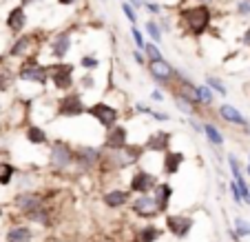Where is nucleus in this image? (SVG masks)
I'll use <instances>...</instances> for the list:
<instances>
[{"label": "nucleus", "mask_w": 250, "mask_h": 242, "mask_svg": "<svg viewBox=\"0 0 250 242\" xmlns=\"http://www.w3.org/2000/svg\"><path fill=\"white\" fill-rule=\"evenodd\" d=\"M177 16H180L182 24L193 33L195 38L204 36V33L208 31V27H210V23H212L210 7L202 5V2H197V5H193V7H182V9L177 11Z\"/></svg>", "instance_id": "nucleus-1"}, {"label": "nucleus", "mask_w": 250, "mask_h": 242, "mask_svg": "<svg viewBox=\"0 0 250 242\" xmlns=\"http://www.w3.org/2000/svg\"><path fill=\"white\" fill-rule=\"evenodd\" d=\"M49 69V82L56 87L58 91H71L73 82H76V65L66 60H56L47 65Z\"/></svg>", "instance_id": "nucleus-2"}, {"label": "nucleus", "mask_w": 250, "mask_h": 242, "mask_svg": "<svg viewBox=\"0 0 250 242\" xmlns=\"http://www.w3.org/2000/svg\"><path fill=\"white\" fill-rule=\"evenodd\" d=\"M16 80L20 82H33V85L44 87L49 82V69L47 65L38 62V58H27L16 72Z\"/></svg>", "instance_id": "nucleus-3"}, {"label": "nucleus", "mask_w": 250, "mask_h": 242, "mask_svg": "<svg viewBox=\"0 0 250 242\" xmlns=\"http://www.w3.org/2000/svg\"><path fill=\"white\" fill-rule=\"evenodd\" d=\"M84 111H86V105H84V100H82V94L64 91V94L56 100L58 118H80V116H84Z\"/></svg>", "instance_id": "nucleus-4"}, {"label": "nucleus", "mask_w": 250, "mask_h": 242, "mask_svg": "<svg viewBox=\"0 0 250 242\" xmlns=\"http://www.w3.org/2000/svg\"><path fill=\"white\" fill-rule=\"evenodd\" d=\"M84 114L91 116V118H95L104 129L118 124V120H120V111L115 109L113 105H109V102H93V105L86 107Z\"/></svg>", "instance_id": "nucleus-5"}, {"label": "nucleus", "mask_w": 250, "mask_h": 242, "mask_svg": "<svg viewBox=\"0 0 250 242\" xmlns=\"http://www.w3.org/2000/svg\"><path fill=\"white\" fill-rule=\"evenodd\" d=\"M146 69L151 73V78L155 82H160L162 87H168L175 78V69L166 62V58H160V60H146Z\"/></svg>", "instance_id": "nucleus-6"}, {"label": "nucleus", "mask_w": 250, "mask_h": 242, "mask_svg": "<svg viewBox=\"0 0 250 242\" xmlns=\"http://www.w3.org/2000/svg\"><path fill=\"white\" fill-rule=\"evenodd\" d=\"M71 162H73V149H71L66 143H53L49 165H51L53 169H66Z\"/></svg>", "instance_id": "nucleus-7"}, {"label": "nucleus", "mask_w": 250, "mask_h": 242, "mask_svg": "<svg viewBox=\"0 0 250 242\" xmlns=\"http://www.w3.org/2000/svg\"><path fill=\"white\" fill-rule=\"evenodd\" d=\"M128 138V129L122 124H113V127L106 129V138H104V149L106 151H120V149L126 145Z\"/></svg>", "instance_id": "nucleus-8"}, {"label": "nucleus", "mask_w": 250, "mask_h": 242, "mask_svg": "<svg viewBox=\"0 0 250 242\" xmlns=\"http://www.w3.org/2000/svg\"><path fill=\"white\" fill-rule=\"evenodd\" d=\"M49 49H51V56L56 58V60H64L71 51V29L56 33V36L49 40Z\"/></svg>", "instance_id": "nucleus-9"}, {"label": "nucleus", "mask_w": 250, "mask_h": 242, "mask_svg": "<svg viewBox=\"0 0 250 242\" xmlns=\"http://www.w3.org/2000/svg\"><path fill=\"white\" fill-rule=\"evenodd\" d=\"M73 160L82 167V169H89V167L98 165L102 160V153L95 147H89V145H80L78 149H73Z\"/></svg>", "instance_id": "nucleus-10"}, {"label": "nucleus", "mask_w": 250, "mask_h": 242, "mask_svg": "<svg viewBox=\"0 0 250 242\" xmlns=\"http://www.w3.org/2000/svg\"><path fill=\"white\" fill-rule=\"evenodd\" d=\"M166 229L177 238H186L193 229V220L188 216H166Z\"/></svg>", "instance_id": "nucleus-11"}, {"label": "nucleus", "mask_w": 250, "mask_h": 242, "mask_svg": "<svg viewBox=\"0 0 250 242\" xmlns=\"http://www.w3.org/2000/svg\"><path fill=\"white\" fill-rule=\"evenodd\" d=\"M170 133L168 131H153L151 136L146 138V143L142 145V147H144V151H168V147H170Z\"/></svg>", "instance_id": "nucleus-12"}, {"label": "nucleus", "mask_w": 250, "mask_h": 242, "mask_svg": "<svg viewBox=\"0 0 250 242\" xmlns=\"http://www.w3.org/2000/svg\"><path fill=\"white\" fill-rule=\"evenodd\" d=\"M5 24L11 33H20L24 27H27V9L20 7V5L11 7L9 14H7V18H5Z\"/></svg>", "instance_id": "nucleus-13"}, {"label": "nucleus", "mask_w": 250, "mask_h": 242, "mask_svg": "<svg viewBox=\"0 0 250 242\" xmlns=\"http://www.w3.org/2000/svg\"><path fill=\"white\" fill-rule=\"evenodd\" d=\"M155 185H157V180L153 173H148V171H137L131 180V191H135V194H148L151 189H155Z\"/></svg>", "instance_id": "nucleus-14"}, {"label": "nucleus", "mask_w": 250, "mask_h": 242, "mask_svg": "<svg viewBox=\"0 0 250 242\" xmlns=\"http://www.w3.org/2000/svg\"><path fill=\"white\" fill-rule=\"evenodd\" d=\"M31 47H33V36H27V33L20 36L18 33V38H16L14 45L9 47V58H27Z\"/></svg>", "instance_id": "nucleus-15"}, {"label": "nucleus", "mask_w": 250, "mask_h": 242, "mask_svg": "<svg viewBox=\"0 0 250 242\" xmlns=\"http://www.w3.org/2000/svg\"><path fill=\"white\" fill-rule=\"evenodd\" d=\"M133 211L137 216H144V218H151L153 214H157V207H155V200L151 198L148 194H140V198L133 202Z\"/></svg>", "instance_id": "nucleus-16"}, {"label": "nucleus", "mask_w": 250, "mask_h": 242, "mask_svg": "<svg viewBox=\"0 0 250 242\" xmlns=\"http://www.w3.org/2000/svg\"><path fill=\"white\" fill-rule=\"evenodd\" d=\"M170 195H173V189H170L166 182H162V185H155V207H157V214H162V211L168 209V202H170Z\"/></svg>", "instance_id": "nucleus-17"}, {"label": "nucleus", "mask_w": 250, "mask_h": 242, "mask_svg": "<svg viewBox=\"0 0 250 242\" xmlns=\"http://www.w3.org/2000/svg\"><path fill=\"white\" fill-rule=\"evenodd\" d=\"M219 116H222L226 122H230V124H239V127H246V124H248V120L244 118V114H241L237 107H232V105H222L219 107Z\"/></svg>", "instance_id": "nucleus-18"}, {"label": "nucleus", "mask_w": 250, "mask_h": 242, "mask_svg": "<svg viewBox=\"0 0 250 242\" xmlns=\"http://www.w3.org/2000/svg\"><path fill=\"white\" fill-rule=\"evenodd\" d=\"M182 162H184V153L182 151H164V171L168 173V176H173V173H177L182 167Z\"/></svg>", "instance_id": "nucleus-19"}, {"label": "nucleus", "mask_w": 250, "mask_h": 242, "mask_svg": "<svg viewBox=\"0 0 250 242\" xmlns=\"http://www.w3.org/2000/svg\"><path fill=\"white\" fill-rule=\"evenodd\" d=\"M128 200H131V195H128V191H109V194L104 195V204L106 207H111V209H115V207H122V204H126Z\"/></svg>", "instance_id": "nucleus-20"}, {"label": "nucleus", "mask_w": 250, "mask_h": 242, "mask_svg": "<svg viewBox=\"0 0 250 242\" xmlns=\"http://www.w3.org/2000/svg\"><path fill=\"white\" fill-rule=\"evenodd\" d=\"M16 207H18L20 211H31L36 209V207H40V198L36 194H20L18 198H16Z\"/></svg>", "instance_id": "nucleus-21"}, {"label": "nucleus", "mask_w": 250, "mask_h": 242, "mask_svg": "<svg viewBox=\"0 0 250 242\" xmlns=\"http://www.w3.org/2000/svg\"><path fill=\"white\" fill-rule=\"evenodd\" d=\"M24 136H27V140L31 145H44L49 140L47 131H44L42 127H38V124H29V127L24 129Z\"/></svg>", "instance_id": "nucleus-22"}, {"label": "nucleus", "mask_w": 250, "mask_h": 242, "mask_svg": "<svg viewBox=\"0 0 250 242\" xmlns=\"http://www.w3.org/2000/svg\"><path fill=\"white\" fill-rule=\"evenodd\" d=\"M31 240H33V233L27 227H14L7 233V242H31Z\"/></svg>", "instance_id": "nucleus-23"}, {"label": "nucleus", "mask_w": 250, "mask_h": 242, "mask_svg": "<svg viewBox=\"0 0 250 242\" xmlns=\"http://www.w3.org/2000/svg\"><path fill=\"white\" fill-rule=\"evenodd\" d=\"M173 102H175V107H177L182 114H186V116H195V114H197V107H195L188 98H184L182 94H177V91H175V96H173Z\"/></svg>", "instance_id": "nucleus-24"}, {"label": "nucleus", "mask_w": 250, "mask_h": 242, "mask_svg": "<svg viewBox=\"0 0 250 242\" xmlns=\"http://www.w3.org/2000/svg\"><path fill=\"white\" fill-rule=\"evenodd\" d=\"M202 129H204V133H206L208 140H210L215 147H222V145H224V136L219 133V129L215 127V124H212V122H206Z\"/></svg>", "instance_id": "nucleus-25"}, {"label": "nucleus", "mask_w": 250, "mask_h": 242, "mask_svg": "<svg viewBox=\"0 0 250 242\" xmlns=\"http://www.w3.org/2000/svg\"><path fill=\"white\" fill-rule=\"evenodd\" d=\"M14 82H16V76L7 69V67H0V91L5 94V91H9L11 87H14Z\"/></svg>", "instance_id": "nucleus-26"}, {"label": "nucleus", "mask_w": 250, "mask_h": 242, "mask_svg": "<svg viewBox=\"0 0 250 242\" xmlns=\"http://www.w3.org/2000/svg\"><path fill=\"white\" fill-rule=\"evenodd\" d=\"M197 98L204 107H210L215 102V94H212V89L208 85H197Z\"/></svg>", "instance_id": "nucleus-27"}, {"label": "nucleus", "mask_w": 250, "mask_h": 242, "mask_svg": "<svg viewBox=\"0 0 250 242\" xmlns=\"http://www.w3.org/2000/svg\"><path fill=\"white\" fill-rule=\"evenodd\" d=\"M144 31L151 36V43H155V45L162 43V29L155 20H146V23H144Z\"/></svg>", "instance_id": "nucleus-28"}, {"label": "nucleus", "mask_w": 250, "mask_h": 242, "mask_svg": "<svg viewBox=\"0 0 250 242\" xmlns=\"http://www.w3.org/2000/svg\"><path fill=\"white\" fill-rule=\"evenodd\" d=\"M27 218L31 222H38V224H49V211H44L42 207H36V209L27 211Z\"/></svg>", "instance_id": "nucleus-29"}, {"label": "nucleus", "mask_w": 250, "mask_h": 242, "mask_svg": "<svg viewBox=\"0 0 250 242\" xmlns=\"http://www.w3.org/2000/svg\"><path fill=\"white\" fill-rule=\"evenodd\" d=\"M14 167L9 165V162H0V185L5 187L11 182V178H14Z\"/></svg>", "instance_id": "nucleus-30"}, {"label": "nucleus", "mask_w": 250, "mask_h": 242, "mask_svg": "<svg viewBox=\"0 0 250 242\" xmlns=\"http://www.w3.org/2000/svg\"><path fill=\"white\" fill-rule=\"evenodd\" d=\"M162 236V231L157 227H146L140 231V242H155Z\"/></svg>", "instance_id": "nucleus-31"}, {"label": "nucleus", "mask_w": 250, "mask_h": 242, "mask_svg": "<svg viewBox=\"0 0 250 242\" xmlns=\"http://www.w3.org/2000/svg\"><path fill=\"white\" fill-rule=\"evenodd\" d=\"M206 85L210 87L212 91H217L219 96H228V89H226V85H224L219 78H215V76H206Z\"/></svg>", "instance_id": "nucleus-32"}, {"label": "nucleus", "mask_w": 250, "mask_h": 242, "mask_svg": "<svg viewBox=\"0 0 250 242\" xmlns=\"http://www.w3.org/2000/svg\"><path fill=\"white\" fill-rule=\"evenodd\" d=\"M144 56H146V60H160V58H164L162 56V51L157 49V45L155 43H144Z\"/></svg>", "instance_id": "nucleus-33"}, {"label": "nucleus", "mask_w": 250, "mask_h": 242, "mask_svg": "<svg viewBox=\"0 0 250 242\" xmlns=\"http://www.w3.org/2000/svg\"><path fill=\"white\" fill-rule=\"evenodd\" d=\"M122 14L126 16L131 24H137V11H135V7H133L131 2H126V0L122 2Z\"/></svg>", "instance_id": "nucleus-34"}, {"label": "nucleus", "mask_w": 250, "mask_h": 242, "mask_svg": "<svg viewBox=\"0 0 250 242\" xmlns=\"http://www.w3.org/2000/svg\"><path fill=\"white\" fill-rule=\"evenodd\" d=\"M131 36H133V43H135V47L137 49H144V43H146V40H144V33H142L140 29L135 27V24L131 27Z\"/></svg>", "instance_id": "nucleus-35"}, {"label": "nucleus", "mask_w": 250, "mask_h": 242, "mask_svg": "<svg viewBox=\"0 0 250 242\" xmlns=\"http://www.w3.org/2000/svg\"><path fill=\"white\" fill-rule=\"evenodd\" d=\"M80 65L84 67V69H98V67H100V60H98L95 56H89V53H86V56H82Z\"/></svg>", "instance_id": "nucleus-36"}, {"label": "nucleus", "mask_w": 250, "mask_h": 242, "mask_svg": "<svg viewBox=\"0 0 250 242\" xmlns=\"http://www.w3.org/2000/svg\"><path fill=\"white\" fill-rule=\"evenodd\" d=\"M235 227H237V236H250V224L246 222L244 218H237L235 220Z\"/></svg>", "instance_id": "nucleus-37"}, {"label": "nucleus", "mask_w": 250, "mask_h": 242, "mask_svg": "<svg viewBox=\"0 0 250 242\" xmlns=\"http://www.w3.org/2000/svg\"><path fill=\"white\" fill-rule=\"evenodd\" d=\"M80 87H82V89H93V87H95V78L93 76H91V73H84V76H82L80 78Z\"/></svg>", "instance_id": "nucleus-38"}, {"label": "nucleus", "mask_w": 250, "mask_h": 242, "mask_svg": "<svg viewBox=\"0 0 250 242\" xmlns=\"http://www.w3.org/2000/svg\"><path fill=\"white\" fill-rule=\"evenodd\" d=\"M142 7H144L146 11H151L153 16H160L162 14V7L157 5V2H153V0H144V5H142Z\"/></svg>", "instance_id": "nucleus-39"}, {"label": "nucleus", "mask_w": 250, "mask_h": 242, "mask_svg": "<svg viewBox=\"0 0 250 242\" xmlns=\"http://www.w3.org/2000/svg\"><path fill=\"white\" fill-rule=\"evenodd\" d=\"M237 14L250 16V0H239V2H237Z\"/></svg>", "instance_id": "nucleus-40"}, {"label": "nucleus", "mask_w": 250, "mask_h": 242, "mask_svg": "<svg viewBox=\"0 0 250 242\" xmlns=\"http://www.w3.org/2000/svg\"><path fill=\"white\" fill-rule=\"evenodd\" d=\"M133 58H135V62L137 65H146V58H144V51H142V49H137V51H133Z\"/></svg>", "instance_id": "nucleus-41"}, {"label": "nucleus", "mask_w": 250, "mask_h": 242, "mask_svg": "<svg viewBox=\"0 0 250 242\" xmlns=\"http://www.w3.org/2000/svg\"><path fill=\"white\" fill-rule=\"evenodd\" d=\"M230 191H232V198H235V202H241V194H239V187H237V182H235V180L230 182Z\"/></svg>", "instance_id": "nucleus-42"}, {"label": "nucleus", "mask_w": 250, "mask_h": 242, "mask_svg": "<svg viewBox=\"0 0 250 242\" xmlns=\"http://www.w3.org/2000/svg\"><path fill=\"white\" fill-rule=\"evenodd\" d=\"M148 116H153L155 120H162V122H166V120H168V114H157V111H153V109H151V114H148Z\"/></svg>", "instance_id": "nucleus-43"}, {"label": "nucleus", "mask_w": 250, "mask_h": 242, "mask_svg": "<svg viewBox=\"0 0 250 242\" xmlns=\"http://www.w3.org/2000/svg\"><path fill=\"white\" fill-rule=\"evenodd\" d=\"M151 98L157 100V102H162V100H164V94H162V89H155V91L151 94Z\"/></svg>", "instance_id": "nucleus-44"}, {"label": "nucleus", "mask_w": 250, "mask_h": 242, "mask_svg": "<svg viewBox=\"0 0 250 242\" xmlns=\"http://www.w3.org/2000/svg\"><path fill=\"white\" fill-rule=\"evenodd\" d=\"M40 0H20V7H24V9H27V7H31V5H38Z\"/></svg>", "instance_id": "nucleus-45"}, {"label": "nucleus", "mask_w": 250, "mask_h": 242, "mask_svg": "<svg viewBox=\"0 0 250 242\" xmlns=\"http://www.w3.org/2000/svg\"><path fill=\"white\" fill-rule=\"evenodd\" d=\"M58 5H62V7H71V5H76L78 0H56Z\"/></svg>", "instance_id": "nucleus-46"}, {"label": "nucleus", "mask_w": 250, "mask_h": 242, "mask_svg": "<svg viewBox=\"0 0 250 242\" xmlns=\"http://www.w3.org/2000/svg\"><path fill=\"white\" fill-rule=\"evenodd\" d=\"M126 2H131V5L135 7V9H140V7L144 5V0H126Z\"/></svg>", "instance_id": "nucleus-47"}, {"label": "nucleus", "mask_w": 250, "mask_h": 242, "mask_svg": "<svg viewBox=\"0 0 250 242\" xmlns=\"http://www.w3.org/2000/svg\"><path fill=\"white\" fill-rule=\"evenodd\" d=\"M241 43H244V45H248V47H250V29L244 33V38H241Z\"/></svg>", "instance_id": "nucleus-48"}, {"label": "nucleus", "mask_w": 250, "mask_h": 242, "mask_svg": "<svg viewBox=\"0 0 250 242\" xmlns=\"http://www.w3.org/2000/svg\"><path fill=\"white\" fill-rule=\"evenodd\" d=\"M197 2H202V5H210L212 0H197Z\"/></svg>", "instance_id": "nucleus-49"}, {"label": "nucleus", "mask_w": 250, "mask_h": 242, "mask_svg": "<svg viewBox=\"0 0 250 242\" xmlns=\"http://www.w3.org/2000/svg\"><path fill=\"white\" fill-rule=\"evenodd\" d=\"M0 218H2V207H0Z\"/></svg>", "instance_id": "nucleus-50"}, {"label": "nucleus", "mask_w": 250, "mask_h": 242, "mask_svg": "<svg viewBox=\"0 0 250 242\" xmlns=\"http://www.w3.org/2000/svg\"><path fill=\"white\" fill-rule=\"evenodd\" d=\"M0 114H2V102H0Z\"/></svg>", "instance_id": "nucleus-51"}, {"label": "nucleus", "mask_w": 250, "mask_h": 242, "mask_svg": "<svg viewBox=\"0 0 250 242\" xmlns=\"http://www.w3.org/2000/svg\"><path fill=\"white\" fill-rule=\"evenodd\" d=\"M248 173H250V165H248Z\"/></svg>", "instance_id": "nucleus-52"}, {"label": "nucleus", "mask_w": 250, "mask_h": 242, "mask_svg": "<svg viewBox=\"0 0 250 242\" xmlns=\"http://www.w3.org/2000/svg\"><path fill=\"white\" fill-rule=\"evenodd\" d=\"M248 165H250V156H248Z\"/></svg>", "instance_id": "nucleus-53"}, {"label": "nucleus", "mask_w": 250, "mask_h": 242, "mask_svg": "<svg viewBox=\"0 0 250 242\" xmlns=\"http://www.w3.org/2000/svg\"><path fill=\"white\" fill-rule=\"evenodd\" d=\"M104 2H106V0H104Z\"/></svg>", "instance_id": "nucleus-54"}]
</instances>
